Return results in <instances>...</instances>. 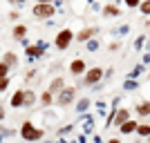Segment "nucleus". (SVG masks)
I'll return each instance as SVG.
<instances>
[{"instance_id": "35", "label": "nucleus", "mask_w": 150, "mask_h": 143, "mask_svg": "<svg viewBox=\"0 0 150 143\" xmlns=\"http://www.w3.org/2000/svg\"><path fill=\"white\" fill-rule=\"evenodd\" d=\"M40 5H52V0H38Z\"/></svg>"}, {"instance_id": "24", "label": "nucleus", "mask_w": 150, "mask_h": 143, "mask_svg": "<svg viewBox=\"0 0 150 143\" xmlns=\"http://www.w3.org/2000/svg\"><path fill=\"white\" fill-rule=\"evenodd\" d=\"M139 11L144 13V16H150V0H144V2L139 5Z\"/></svg>"}, {"instance_id": "6", "label": "nucleus", "mask_w": 150, "mask_h": 143, "mask_svg": "<svg viewBox=\"0 0 150 143\" xmlns=\"http://www.w3.org/2000/svg\"><path fill=\"white\" fill-rule=\"evenodd\" d=\"M83 72H88V65H85V61H83V58H74V61L69 63V74L81 76Z\"/></svg>"}, {"instance_id": "23", "label": "nucleus", "mask_w": 150, "mask_h": 143, "mask_svg": "<svg viewBox=\"0 0 150 143\" xmlns=\"http://www.w3.org/2000/svg\"><path fill=\"white\" fill-rule=\"evenodd\" d=\"M52 96H54L52 92H45L43 96H40V103H43L45 107H50V105H52Z\"/></svg>"}, {"instance_id": "29", "label": "nucleus", "mask_w": 150, "mask_h": 143, "mask_svg": "<svg viewBox=\"0 0 150 143\" xmlns=\"http://www.w3.org/2000/svg\"><path fill=\"white\" fill-rule=\"evenodd\" d=\"M128 31H130V27H128V25H123V27H119V29L114 31V34H119V36H125Z\"/></svg>"}, {"instance_id": "19", "label": "nucleus", "mask_w": 150, "mask_h": 143, "mask_svg": "<svg viewBox=\"0 0 150 143\" xmlns=\"http://www.w3.org/2000/svg\"><path fill=\"white\" fill-rule=\"evenodd\" d=\"M34 103H36V94L29 92V89H25V107H31Z\"/></svg>"}, {"instance_id": "8", "label": "nucleus", "mask_w": 150, "mask_h": 143, "mask_svg": "<svg viewBox=\"0 0 150 143\" xmlns=\"http://www.w3.org/2000/svg\"><path fill=\"white\" fill-rule=\"evenodd\" d=\"M125 121H130V110H128V107H119V112H117V116H114V125L121 128Z\"/></svg>"}, {"instance_id": "28", "label": "nucleus", "mask_w": 150, "mask_h": 143, "mask_svg": "<svg viewBox=\"0 0 150 143\" xmlns=\"http://www.w3.org/2000/svg\"><path fill=\"white\" fill-rule=\"evenodd\" d=\"M144 45H146V38H144V36H139L137 40H134V49H141Z\"/></svg>"}, {"instance_id": "34", "label": "nucleus", "mask_w": 150, "mask_h": 143, "mask_svg": "<svg viewBox=\"0 0 150 143\" xmlns=\"http://www.w3.org/2000/svg\"><path fill=\"white\" fill-rule=\"evenodd\" d=\"M2 118H5V107L0 105V121H2Z\"/></svg>"}, {"instance_id": "22", "label": "nucleus", "mask_w": 150, "mask_h": 143, "mask_svg": "<svg viewBox=\"0 0 150 143\" xmlns=\"http://www.w3.org/2000/svg\"><path fill=\"white\" fill-rule=\"evenodd\" d=\"M92 121H94L92 116H88L83 121V132H85V134H92Z\"/></svg>"}, {"instance_id": "10", "label": "nucleus", "mask_w": 150, "mask_h": 143, "mask_svg": "<svg viewBox=\"0 0 150 143\" xmlns=\"http://www.w3.org/2000/svg\"><path fill=\"white\" fill-rule=\"evenodd\" d=\"M13 107H25V89H16V94L11 96Z\"/></svg>"}, {"instance_id": "39", "label": "nucleus", "mask_w": 150, "mask_h": 143, "mask_svg": "<svg viewBox=\"0 0 150 143\" xmlns=\"http://www.w3.org/2000/svg\"><path fill=\"white\" fill-rule=\"evenodd\" d=\"M2 137H5V134H2V132H0V143H2Z\"/></svg>"}, {"instance_id": "13", "label": "nucleus", "mask_w": 150, "mask_h": 143, "mask_svg": "<svg viewBox=\"0 0 150 143\" xmlns=\"http://www.w3.org/2000/svg\"><path fill=\"white\" fill-rule=\"evenodd\" d=\"M137 114L139 116H150V101H141L137 105Z\"/></svg>"}, {"instance_id": "20", "label": "nucleus", "mask_w": 150, "mask_h": 143, "mask_svg": "<svg viewBox=\"0 0 150 143\" xmlns=\"http://www.w3.org/2000/svg\"><path fill=\"white\" fill-rule=\"evenodd\" d=\"M137 87H139V83H137V81H130V78H125V83H123V89H125V92H134Z\"/></svg>"}, {"instance_id": "17", "label": "nucleus", "mask_w": 150, "mask_h": 143, "mask_svg": "<svg viewBox=\"0 0 150 143\" xmlns=\"http://www.w3.org/2000/svg\"><path fill=\"white\" fill-rule=\"evenodd\" d=\"M25 34H27V27L25 25H16V27H13V38H16V40H23Z\"/></svg>"}, {"instance_id": "2", "label": "nucleus", "mask_w": 150, "mask_h": 143, "mask_svg": "<svg viewBox=\"0 0 150 143\" xmlns=\"http://www.w3.org/2000/svg\"><path fill=\"white\" fill-rule=\"evenodd\" d=\"M76 38V34L72 29H61L58 31V36H56V40H54V45H56V49H67L69 47V43H72V40H74Z\"/></svg>"}, {"instance_id": "12", "label": "nucleus", "mask_w": 150, "mask_h": 143, "mask_svg": "<svg viewBox=\"0 0 150 143\" xmlns=\"http://www.w3.org/2000/svg\"><path fill=\"white\" fill-rule=\"evenodd\" d=\"M96 29H90V27H85V29H81L79 34H76V40H81V43H88L90 38H92V34Z\"/></svg>"}, {"instance_id": "30", "label": "nucleus", "mask_w": 150, "mask_h": 143, "mask_svg": "<svg viewBox=\"0 0 150 143\" xmlns=\"http://www.w3.org/2000/svg\"><path fill=\"white\" fill-rule=\"evenodd\" d=\"M96 107H99V114H105V112H108V105L103 103V101H101V103H96Z\"/></svg>"}, {"instance_id": "9", "label": "nucleus", "mask_w": 150, "mask_h": 143, "mask_svg": "<svg viewBox=\"0 0 150 143\" xmlns=\"http://www.w3.org/2000/svg\"><path fill=\"white\" fill-rule=\"evenodd\" d=\"M63 89H65V81L58 76V78H54V81L50 83V89H47V92H52V94H61Z\"/></svg>"}, {"instance_id": "40", "label": "nucleus", "mask_w": 150, "mask_h": 143, "mask_svg": "<svg viewBox=\"0 0 150 143\" xmlns=\"http://www.w3.org/2000/svg\"><path fill=\"white\" fill-rule=\"evenodd\" d=\"M146 47H148V51H150V43H146Z\"/></svg>"}, {"instance_id": "5", "label": "nucleus", "mask_w": 150, "mask_h": 143, "mask_svg": "<svg viewBox=\"0 0 150 143\" xmlns=\"http://www.w3.org/2000/svg\"><path fill=\"white\" fill-rule=\"evenodd\" d=\"M74 96H76V89H74V87H65V89L58 94V105H63V107L69 105V103L74 101Z\"/></svg>"}, {"instance_id": "7", "label": "nucleus", "mask_w": 150, "mask_h": 143, "mask_svg": "<svg viewBox=\"0 0 150 143\" xmlns=\"http://www.w3.org/2000/svg\"><path fill=\"white\" fill-rule=\"evenodd\" d=\"M25 54H29V61H34V58H40L45 54V43H38V45H29L25 49Z\"/></svg>"}, {"instance_id": "38", "label": "nucleus", "mask_w": 150, "mask_h": 143, "mask_svg": "<svg viewBox=\"0 0 150 143\" xmlns=\"http://www.w3.org/2000/svg\"><path fill=\"white\" fill-rule=\"evenodd\" d=\"M9 2H13V5H16V2H18V5H20V2H25V0H9Z\"/></svg>"}, {"instance_id": "27", "label": "nucleus", "mask_w": 150, "mask_h": 143, "mask_svg": "<svg viewBox=\"0 0 150 143\" xmlns=\"http://www.w3.org/2000/svg\"><path fill=\"white\" fill-rule=\"evenodd\" d=\"M88 49L90 51H96V49H99V40H96V38H90V40H88Z\"/></svg>"}, {"instance_id": "37", "label": "nucleus", "mask_w": 150, "mask_h": 143, "mask_svg": "<svg viewBox=\"0 0 150 143\" xmlns=\"http://www.w3.org/2000/svg\"><path fill=\"white\" fill-rule=\"evenodd\" d=\"M94 143H103V141H101V137H94Z\"/></svg>"}, {"instance_id": "21", "label": "nucleus", "mask_w": 150, "mask_h": 143, "mask_svg": "<svg viewBox=\"0 0 150 143\" xmlns=\"http://www.w3.org/2000/svg\"><path fill=\"white\" fill-rule=\"evenodd\" d=\"M137 134H139V137H144V139H148L150 137V125H139Z\"/></svg>"}, {"instance_id": "4", "label": "nucleus", "mask_w": 150, "mask_h": 143, "mask_svg": "<svg viewBox=\"0 0 150 143\" xmlns=\"http://www.w3.org/2000/svg\"><path fill=\"white\" fill-rule=\"evenodd\" d=\"M101 78H103V69L101 67H92L85 72V85H99Z\"/></svg>"}, {"instance_id": "11", "label": "nucleus", "mask_w": 150, "mask_h": 143, "mask_svg": "<svg viewBox=\"0 0 150 143\" xmlns=\"http://www.w3.org/2000/svg\"><path fill=\"white\" fill-rule=\"evenodd\" d=\"M137 128H139V123L130 118V121H125V123L121 125L119 130H121V134H132V132H137Z\"/></svg>"}, {"instance_id": "18", "label": "nucleus", "mask_w": 150, "mask_h": 143, "mask_svg": "<svg viewBox=\"0 0 150 143\" xmlns=\"http://www.w3.org/2000/svg\"><path fill=\"white\" fill-rule=\"evenodd\" d=\"M103 13H105V16H112V18H117V16H119V7L117 5H105V9H103Z\"/></svg>"}, {"instance_id": "26", "label": "nucleus", "mask_w": 150, "mask_h": 143, "mask_svg": "<svg viewBox=\"0 0 150 143\" xmlns=\"http://www.w3.org/2000/svg\"><path fill=\"white\" fill-rule=\"evenodd\" d=\"M125 7H130V9H139V5L144 2V0H123Z\"/></svg>"}, {"instance_id": "36", "label": "nucleus", "mask_w": 150, "mask_h": 143, "mask_svg": "<svg viewBox=\"0 0 150 143\" xmlns=\"http://www.w3.org/2000/svg\"><path fill=\"white\" fill-rule=\"evenodd\" d=\"M108 143H121V141H119V139H110Z\"/></svg>"}, {"instance_id": "32", "label": "nucleus", "mask_w": 150, "mask_h": 143, "mask_svg": "<svg viewBox=\"0 0 150 143\" xmlns=\"http://www.w3.org/2000/svg\"><path fill=\"white\" fill-rule=\"evenodd\" d=\"M141 63H144V65H148V63H150V51H146V54H144V58H141Z\"/></svg>"}, {"instance_id": "15", "label": "nucleus", "mask_w": 150, "mask_h": 143, "mask_svg": "<svg viewBox=\"0 0 150 143\" xmlns=\"http://www.w3.org/2000/svg\"><path fill=\"white\" fill-rule=\"evenodd\" d=\"M2 63H7L9 67H16V65H18V56H16L13 51H7L5 58H2Z\"/></svg>"}, {"instance_id": "41", "label": "nucleus", "mask_w": 150, "mask_h": 143, "mask_svg": "<svg viewBox=\"0 0 150 143\" xmlns=\"http://www.w3.org/2000/svg\"><path fill=\"white\" fill-rule=\"evenodd\" d=\"M148 78H150V74H148Z\"/></svg>"}, {"instance_id": "16", "label": "nucleus", "mask_w": 150, "mask_h": 143, "mask_svg": "<svg viewBox=\"0 0 150 143\" xmlns=\"http://www.w3.org/2000/svg\"><path fill=\"white\" fill-rule=\"evenodd\" d=\"M90 105H92V103H90V99H81L79 103H76V112H79V114L88 112V110H90Z\"/></svg>"}, {"instance_id": "31", "label": "nucleus", "mask_w": 150, "mask_h": 143, "mask_svg": "<svg viewBox=\"0 0 150 143\" xmlns=\"http://www.w3.org/2000/svg\"><path fill=\"white\" fill-rule=\"evenodd\" d=\"M7 85H9V78H0V92H5Z\"/></svg>"}, {"instance_id": "33", "label": "nucleus", "mask_w": 150, "mask_h": 143, "mask_svg": "<svg viewBox=\"0 0 150 143\" xmlns=\"http://www.w3.org/2000/svg\"><path fill=\"white\" fill-rule=\"evenodd\" d=\"M9 18H11V20H18L20 16H18V11H11V13H9Z\"/></svg>"}, {"instance_id": "3", "label": "nucleus", "mask_w": 150, "mask_h": 143, "mask_svg": "<svg viewBox=\"0 0 150 143\" xmlns=\"http://www.w3.org/2000/svg\"><path fill=\"white\" fill-rule=\"evenodd\" d=\"M31 13H34V18H52L54 16V5H40L38 2Z\"/></svg>"}, {"instance_id": "25", "label": "nucleus", "mask_w": 150, "mask_h": 143, "mask_svg": "<svg viewBox=\"0 0 150 143\" xmlns=\"http://www.w3.org/2000/svg\"><path fill=\"white\" fill-rule=\"evenodd\" d=\"M9 69H11V67H9L7 63H2V61H0V78H7V74H9Z\"/></svg>"}, {"instance_id": "1", "label": "nucleus", "mask_w": 150, "mask_h": 143, "mask_svg": "<svg viewBox=\"0 0 150 143\" xmlns=\"http://www.w3.org/2000/svg\"><path fill=\"white\" fill-rule=\"evenodd\" d=\"M20 137H23V141L34 143V141H38V139L43 137V130L34 128V123H31V121H25V123L20 125Z\"/></svg>"}, {"instance_id": "14", "label": "nucleus", "mask_w": 150, "mask_h": 143, "mask_svg": "<svg viewBox=\"0 0 150 143\" xmlns=\"http://www.w3.org/2000/svg\"><path fill=\"white\" fill-rule=\"evenodd\" d=\"M141 72H146V65H144V63H139V65H134V69H132L130 74H128V78H130V81H137L139 76H141Z\"/></svg>"}]
</instances>
